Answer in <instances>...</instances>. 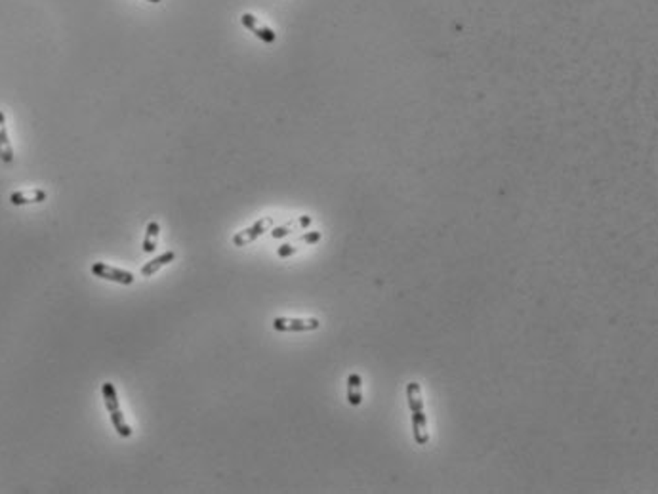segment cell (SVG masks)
<instances>
[{"mask_svg":"<svg viewBox=\"0 0 658 494\" xmlns=\"http://www.w3.org/2000/svg\"><path fill=\"white\" fill-rule=\"evenodd\" d=\"M406 399H408V407H410V412H413L414 441H416L418 445H428V416H426V412H424L422 387L418 382H408V384H406Z\"/></svg>","mask_w":658,"mask_h":494,"instance_id":"obj_1","label":"cell"},{"mask_svg":"<svg viewBox=\"0 0 658 494\" xmlns=\"http://www.w3.org/2000/svg\"><path fill=\"white\" fill-rule=\"evenodd\" d=\"M101 395H103V403H105V409H107L109 418H111V424L115 427V432L119 433L123 439L132 437V427L128 425V422H126L123 410H121V405H119L116 387L113 386L111 382H105V384L101 386Z\"/></svg>","mask_w":658,"mask_h":494,"instance_id":"obj_2","label":"cell"},{"mask_svg":"<svg viewBox=\"0 0 658 494\" xmlns=\"http://www.w3.org/2000/svg\"><path fill=\"white\" fill-rule=\"evenodd\" d=\"M321 326V321L309 317V319H292V317H277L273 319V328L277 333H311Z\"/></svg>","mask_w":658,"mask_h":494,"instance_id":"obj_3","label":"cell"},{"mask_svg":"<svg viewBox=\"0 0 658 494\" xmlns=\"http://www.w3.org/2000/svg\"><path fill=\"white\" fill-rule=\"evenodd\" d=\"M90 271H92L94 277L103 279V281H111V283H116V285L123 286L134 285V275H132L130 271L119 270V267H113V265H109V263L94 262Z\"/></svg>","mask_w":658,"mask_h":494,"instance_id":"obj_4","label":"cell"},{"mask_svg":"<svg viewBox=\"0 0 658 494\" xmlns=\"http://www.w3.org/2000/svg\"><path fill=\"white\" fill-rule=\"evenodd\" d=\"M273 227V220L271 218H261L258 222H254L250 227H246L243 231H239L233 235V245L235 247H246L256 239H260L261 235H266Z\"/></svg>","mask_w":658,"mask_h":494,"instance_id":"obj_5","label":"cell"},{"mask_svg":"<svg viewBox=\"0 0 658 494\" xmlns=\"http://www.w3.org/2000/svg\"><path fill=\"white\" fill-rule=\"evenodd\" d=\"M241 24L245 25L248 31H252L256 37L260 40H263L266 44H273L277 40V35L273 33V29H269L268 25H263L256 16L252 14H243L241 16Z\"/></svg>","mask_w":658,"mask_h":494,"instance_id":"obj_6","label":"cell"},{"mask_svg":"<svg viewBox=\"0 0 658 494\" xmlns=\"http://www.w3.org/2000/svg\"><path fill=\"white\" fill-rule=\"evenodd\" d=\"M0 161L4 164H12L14 161V147L10 141L8 128H6V116L0 111Z\"/></svg>","mask_w":658,"mask_h":494,"instance_id":"obj_7","label":"cell"},{"mask_svg":"<svg viewBox=\"0 0 658 494\" xmlns=\"http://www.w3.org/2000/svg\"><path fill=\"white\" fill-rule=\"evenodd\" d=\"M46 201V191L42 189H27V191H16L10 195V202L14 206H24V204H35V202Z\"/></svg>","mask_w":658,"mask_h":494,"instance_id":"obj_8","label":"cell"},{"mask_svg":"<svg viewBox=\"0 0 658 494\" xmlns=\"http://www.w3.org/2000/svg\"><path fill=\"white\" fill-rule=\"evenodd\" d=\"M174 260H176V252H174V250H168V252H162L161 256H157V258H153L151 262H147L146 265H141V270H139V273H141V277H151V275H155V273H157V271L161 270V267H164V265H168V263H172V262H174Z\"/></svg>","mask_w":658,"mask_h":494,"instance_id":"obj_9","label":"cell"},{"mask_svg":"<svg viewBox=\"0 0 658 494\" xmlns=\"http://www.w3.org/2000/svg\"><path fill=\"white\" fill-rule=\"evenodd\" d=\"M347 403L352 407H359L363 403V378L357 372L347 376Z\"/></svg>","mask_w":658,"mask_h":494,"instance_id":"obj_10","label":"cell"},{"mask_svg":"<svg viewBox=\"0 0 658 494\" xmlns=\"http://www.w3.org/2000/svg\"><path fill=\"white\" fill-rule=\"evenodd\" d=\"M309 225H311V218L300 216L298 220H294V222H291V224L273 227V229H271V237H273V239H283V237H286V235H291L294 229H306V227H309Z\"/></svg>","mask_w":658,"mask_h":494,"instance_id":"obj_11","label":"cell"},{"mask_svg":"<svg viewBox=\"0 0 658 494\" xmlns=\"http://www.w3.org/2000/svg\"><path fill=\"white\" fill-rule=\"evenodd\" d=\"M159 233H161V225L157 224V222H151V224H147L146 239H144V245H141V250H144L146 254H153L155 250H157V242H159Z\"/></svg>","mask_w":658,"mask_h":494,"instance_id":"obj_12","label":"cell"},{"mask_svg":"<svg viewBox=\"0 0 658 494\" xmlns=\"http://www.w3.org/2000/svg\"><path fill=\"white\" fill-rule=\"evenodd\" d=\"M321 231H309L306 235H302L298 237V242H304V245H317L319 240H321Z\"/></svg>","mask_w":658,"mask_h":494,"instance_id":"obj_13","label":"cell"},{"mask_svg":"<svg viewBox=\"0 0 658 494\" xmlns=\"http://www.w3.org/2000/svg\"><path fill=\"white\" fill-rule=\"evenodd\" d=\"M296 252H298V247H296V245H292V242H286V245H283V247H279L277 256H279V258H291V256H294Z\"/></svg>","mask_w":658,"mask_h":494,"instance_id":"obj_14","label":"cell"},{"mask_svg":"<svg viewBox=\"0 0 658 494\" xmlns=\"http://www.w3.org/2000/svg\"><path fill=\"white\" fill-rule=\"evenodd\" d=\"M147 2H153V4H159V2H162V0H147Z\"/></svg>","mask_w":658,"mask_h":494,"instance_id":"obj_15","label":"cell"}]
</instances>
